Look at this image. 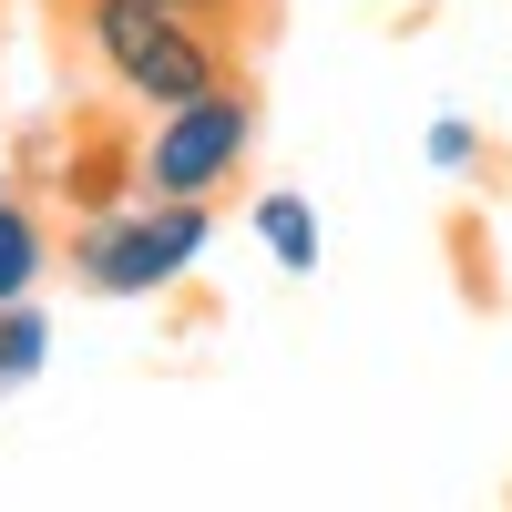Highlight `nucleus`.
Listing matches in <instances>:
<instances>
[{
	"label": "nucleus",
	"mask_w": 512,
	"mask_h": 512,
	"mask_svg": "<svg viewBox=\"0 0 512 512\" xmlns=\"http://www.w3.org/2000/svg\"><path fill=\"white\" fill-rule=\"evenodd\" d=\"M72 41L134 113H164V103H185V93L236 72L226 62L236 31H216L205 11H185V0H72Z\"/></svg>",
	"instance_id": "nucleus-1"
},
{
	"label": "nucleus",
	"mask_w": 512,
	"mask_h": 512,
	"mask_svg": "<svg viewBox=\"0 0 512 512\" xmlns=\"http://www.w3.org/2000/svg\"><path fill=\"white\" fill-rule=\"evenodd\" d=\"M205 246H216V205L123 185V195L82 205V226L62 236V267L93 287V297H175L205 267Z\"/></svg>",
	"instance_id": "nucleus-2"
},
{
	"label": "nucleus",
	"mask_w": 512,
	"mask_h": 512,
	"mask_svg": "<svg viewBox=\"0 0 512 512\" xmlns=\"http://www.w3.org/2000/svg\"><path fill=\"white\" fill-rule=\"evenodd\" d=\"M246 154H256V93L226 72V82H205V93L164 103V113L144 123V144H134V185L185 195V205H216V195L246 175Z\"/></svg>",
	"instance_id": "nucleus-3"
},
{
	"label": "nucleus",
	"mask_w": 512,
	"mask_h": 512,
	"mask_svg": "<svg viewBox=\"0 0 512 512\" xmlns=\"http://www.w3.org/2000/svg\"><path fill=\"white\" fill-rule=\"evenodd\" d=\"M246 226H256V246H267V256H277L287 277H318V267H328V236H318V205L297 195V185H267V195L246 205Z\"/></svg>",
	"instance_id": "nucleus-4"
},
{
	"label": "nucleus",
	"mask_w": 512,
	"mask_h": 512,
	"mask_svg": "<svg viewBox=\"0 0 512 512\" xmlns=\"http://www.w3.org/2000/svg\"><path fill=\"white\" fill-rule=\"evenodd\" d=\"M52 256H62V236L41 226V205H0V308L11 297H41V277H52Z\"/></svg>",
	"instance_id": "nucleus-5"
},
{
	"label": "nucleus",
	"mask_w": 512,
	"mask_h": 512,
	"mask_svg": "<svg viewBox=\"0 0 512 512\" xmlns=\"http://www.w3.org/2000/svg\"><path fill=\"white\" fill-rule=\"evenodd\" d=\"M41 369H52V308H41V297H11V308H0V400H21Z\"/></svg>",
	"instance_id": "nucleus-6"
},
{
	"label": "nucleus",
	"mask_w": 512,
	"mask_h": 512,
	"mask_svg": "<svg viewBox=\"0 0 512 512\" xmlns=\"http://www.w3.org/2000/svg\"><path fill=\"white\" fill-rule=\"evenodd\" d=\"M420 154H431V175H482V123L472 113H431Z\"/></svg>",
	"instance_id": "nucleus-7"
},
{
	"label": "nucleus",
	"mask_w": 512,
	"mask_h": 512,
	"mask_svg": "<svg viewBox=\"0 0 512 512\" xmlns=\"http://www.w3.org/2000/svg\"><path fill=\"white\" fill-rule=\"evenodd\" d=\"M185 11H205V21H216V31H236V21L256 11V0H185Z\"/></svg>",
	"instance_id": "nucleus-8"
},
{
	"label": "nucleus",
	"mask_w": 512,
	"mask_h": 512,
	"mask_svg": "<svg viewBox=\"0 0 512 512\" xmlns=\"http://www.w3.org/2000/svg\"><path fill=\"white\" fill-rule=\"evenodd\" d=\"M11 195H21V185H11V154H0V205H11Z\"/></svg>",
	"instance_id": "nucleus-9"
}]
</instances>
